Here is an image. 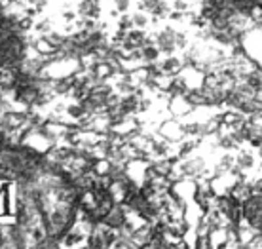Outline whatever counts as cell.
<instances>
[{"instance_id": "1", "label": "cell", "mask_w": 262, "mask_h": 249, "mask_svg": "<svg viewBox=\"0 0 262 249\" xmlns=\"http://www.w3.org/2000/svg\"><path fill=\"white\" fill-rule=\"evenodd\" d=\"M78 196L38 152L0 143V249H46L71 229Z\"/></svg>"}, {"instance_id": "2", "label": "cell", "mask_w": 262, "mask_h": 249, "mask_svg": "<svg viewBox=\"0 0 262 249\" xmlns=\"http://www.w3.org/2000/svg\"><path fill=\"white\" fill-rule=\"evenodd\" d=\"M21 38L8 17L0 15V69L10 67L21 57Z\"/></svg>"}]
</instances>
